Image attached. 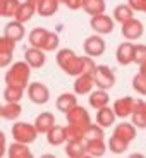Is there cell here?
Here are the masks:
<instances>
[{
  "mask_svg": "<svg viewBox=\"0 0 146 158\" xmlns=\"http://www.w3.org/2000/svg\"><path fill=\"white\" fill-rule=\"evenodd\" d=\"M29 77H31V67H29V64L26 60H17V62H12L9 65L7 74H5V84L26 89L29 84Z\"/></svg>",
  "mask_w": 146,
  "mask_h": 158,
  "instance_id": "1",
  "label": "cell"
},
{
  "mask_svg": "<svg viewBox=\"0 0 146 158\" xmlns=\"http://www.w3.org/2000/svg\"><path fill=\"white\" fill-rule=\"evenodd\" d=\"M10 134L14 138V141L19 143H26V144H31L38 139V129H36L35 124L29 122H16L10 129Z\"/></svg>",
  "mask_w": 146,
  "mask_h": 158,
  "instance_id": "2",
  "label": "cell"
},
{
  "mask_svg": "<svg viewBox=\"0 0 146 158\" xmlns=\"http://www.w3.org/2000/svg\"><path fill=\"white\" fill-rule=\"evenodd\" d=\"M95 84L100 89H112L115 86V74L108 65H96L93 71Z\"/></svg>",
  "mask_w": 146,
  "mask_h": 158,
  "instance_id": "3",
  "label": "cell"
},
{
  "mask_svg": "<svg viewBox=\"0 0 146 158\" xmlns=\"http://www.w3.org/2000/svg\"><path fill=\"white\" fill-rule=\"evenodd\" d=\"M65 118H67V124L77 126V127H81V129H84V131L93 124L91 122V117H90V112H88L84 107H81V105L72 107L71 110L65 114Z\"/></svg>",
  "mask_w": 146,
  "mask_h": 158,
  "instance_id": "4",
  "label": "cell"
},
{
  "mask_svg": "<svg viewBox=\"0 0 146 158\" xmlns=\"http://www.w3.org/2000/svg\"><path fill=\"white\" fill-rule=\"evenodd\" d=\"M26 95H28L29 102L35 103V105H45V103L50 100V89H48L43 83L35 81V83L28 84V88H26Z\"/></svg>",
  "mask_w": 146,
  "mask_h": 158,
  "instance_id": "5",
  "label": "cell"
},
{
  "mask_svg": "<svg viewBox=\"0 0 146 158\" xmlns=\"http://www.w3.org/2000/svg\"><path fill=\"white\" fill-rule=\"evenodd\" d=\"M83 50H84L86 55L96 59V57H100V55L105 53V50H107V43H105L103 36L96 33V35H91V36H88V38L84 40Z\"/></svg>",
  "mask_w": 146,
  "mask_h": 158,
  "instance_id": "6",
  "label": "cell"
},
{
  "mask_svg": "<svg viewBox=\"0 0 146 158\" xmlns=\"http://www.w3.org/2000/svg\"><path fill=\"white\" fill-rule=\"evenodd\" d=\"M90 26L91 29L98 35L105 36V35H110L115 28V19L112 16H107L105 12L103 14H98V16H93L90 21Z\"/></svg>",
  "mask_w": 146,
  "mask_h": 158,
  "instance_id": "7",
  "label": "cell"
},
{
  "mask_svg": "<svg viewBox=\"0 0 146 158\" xmlns=\"http://www.w3.org/2000/svg\"><path fill=\"white\" fill-rule=\"evenodd\" d=\"M136 103H138V100L132 98V96H122V98L115 100L112 108H114L115 115L119 118H126L129 115H132V112L136 110Z\"/></svg>",
  "mask_w": 146,
  "mask_h": 158,
  "instance_id": "8",
  "label": "cell"
},
{
  "mask_svg": "<svg viewBox=\"0 0 146 158\" xmlns=\"http://www.w3.org/2000/svg\"><path fill=\"white\" fill-rule=\"evenodd\" d=\"M16 41H12L7 36H0V67H9L14 59Z\"/></svg>",
  "mask_w": 146,
  "mask_h": 158,
  "instance_id": "9",
  "label": "cell"
},
{
  "mask_svg": "<svg viewBox=\"0 0 146 158\" xmlns=\"http://www.w3.org/2000/svg\"><path fill=\"white\" fill-rule=\"evenodd\" d=\"M95 77H93V72H84V74L76 76L74 81V93L76 95H90L93 88H95Z\"/></svg>",
  "mask_w": 146,
  "mask_h": 158,
  "instance_id": "10",
  "label": "cell"
},
{
  "mask_svg": "<svg viewBox=\"0 0 146 158\" xmlns=\"http://www.w3.org/2000/svg\"><path fill=\"white\" fill-rule=\"evenodd\" d=\"M47 52L43 48H38V47H29L26 48L24 52V60L29 64V67L31 69H41L47 62V55H45Z\"/></svg>",
  "mask_w": 146,
  "mask_h": 158,
  "instance_id": "11",
  "label": "cell"
},
{
  "mask_svg": "<svg viewBox=\"0 0 146 158\" xmlns=\"http://www.w3.org/2000/svg\"><path fill=\"white\" fill-rule=\"evenodd\" d=\"M143 33H144V26H143V23L139 19H136V17L126 21V23L122 24V36L126 40H129V41L139 40L143 36Z\"/></svg>",
  "mask_w": 146,
  "mask_h": 158,
  "instance_id": "12",
  "label": "cell"
},
{
  "mask_svg": "<svg viewBox=\"0 0 146 158\" xmlns=\"http://www.w3.org/2000/svg\"><path fill=\"white\" fill-rule=\"evenodd\" d=\"M115 60L120 65H129L131 62H134V43L124 41L119 45L115 50Z\"/></svg>",
  "mask_w": 146,
  "mask_h": 158,
  "instance_id": "13",
  "label": "cell"
},
{
  "mask_svg": "<svg viewBox=\"0 0 146 158\" xmlns=\"http://www.w3.org/2000/svg\"><path fill=\"white\" fill-rule=\"evenodd\" d=\"M4 35L7 36V38H10L12 41H16L17 43V41L24 40V36H26V26H24V23L14 19V21H10V23L5 24Z\"/></svg>",
  "mask_w": 146,
  "mask_h": 158,
  "instance_id": "14",
  "label": "cell"
},
{
  "mask_svg": "<svg viewBox=\"0 0 146 158\" xmlns=\"http://www.w3.org/2000/svg\"><path fill=\"white\" fill-rule=\"evenodd\" d=\"M108 103H110V95H108V89H93L90 93V107L98 110V108H103L107 107Z\"/></svg>",
  "mask_w": 146,
  "mask_h": 158,
  "instance_id": "15",
  "label": "cell"
},
{
  "mask_svg": "<svg viewBox=\"0 0 146 158\" xmlns=\"http://www.w3.org/2000/svg\"><path fill=\"white\" fill-rule=\"evenodd\" d=\"M115 117H117V115H115L114 108L107 105V107L98 108V110H96L95 120H96V124H98V126H102L103 129H107V127H112V126H114Z\"/></svg>",
  "mask_w": 146,
  "mask_h": 158,
  "instance_id": "16",
  "label": "cell"
},
{
  "mask_svg": "<svg viewBox=\"0 0 146 158\" xmlns=\"http://www.w3.org/2000/svg\"><path fill=\"white\" fill-rule=\"evenodd\" d=\"M35 126L40 134H47L48 131L55 126V115L52 114V112H41L35 118Z\"/></svg>",
  "mask_w": 146,
  "mask_h": 158,
  "instance_id": "17",
  "label": "cell"
},
{
  "mask_svg": "<svg viewBox=\"0 0 146 158\" xmlns=\"http://www.w3.org/2000/svg\"><path fill=\"white\" fill-rule=\"evenodd\" d=\"M112 134L119 136V138H124L131 143V141H134L136 136H138V127L132 122H120V124H117V127L114 129Z\"/></svg>",
  "mask_w": 146,
  "mask_h": 158,
  "instance_id": "18",
  "label": "cell"
},
{
  "mask_svg": "<svg viewBox=\"0 0 146 158\" xmlns=\"http://www.w3.org/2000/svg\"><path fill=\"white\" fill-rule=\"evenodd\" d=\"M76 105H77V95L76 93H62V95H59V98L55 102L57 110L62 112V114H67Z\"/></svg>",
  "mask_w": 146,
  "mask_h": 158,
  "instance_id": "19",
  "label": "cell"
},
{
  "mask_svg": "<svg viewBox=\"0 0 146 158\" xmlns=\"http://www.w3.org/2000/svg\"><path fill=\"white\" fill-rule=\"evenodd\" d=\"M108 150V144L103 139H86V153L90 156H103Z\"/></svg>",
  "mask_w": 146,
  "mask_h": 158,
  "instance_id": "20",
  "label": "cell"
},
{
  "mask_svg": "<svg viewBox=\"0 0 146 158\" xmlns=\"http://www.w3.org/2000/svg\"><path fill=\"white\" fill-rule=\"evenodd\" d=\"M7 155L10 158H33V153L26 143L14 141L10 146L7 148Z\"/></svg>",
  "mask_w": 146,
  "mask_h": 158,
  "instance_id": "21",
  "label": "cell"
},
{
  "mask_svg": "<svg viewBox=\"0 0 146 158\" xmlns=\"http://www.w3.org/2000/svg\"><path fill=\"white\" fill-rule=\"evenodd\" d=\"M65 129L62 126H53L50 131L47 132V143L50 146H60L62 143H65Z\"/></svg>",
  "mask_w": 146,
  "mask_h": 158,
  "instance_id": "22",
  "label": "cell"
},
{
  "mask_svg": "<svg viewBox=\"0 0 146 158\" xmlns=\"http://www.w3.org/2000/svg\"><path fill=\"white\" fill-rule=\"evenodd\" d=\"M35 14H38V12H36V7L24 0V2H21V5H19V9H17L14 19H17V21H21V23L26 24L28 21L33 19V16H35Z\"/></svg>",
  "mask_w": 146,
  "mask_h": 158,
  "instance_id": "23",
  "label": "cell"
},
{
  "mask_svg": "<svg viewBox=\"0 0 146 158\" xmlns=\"http://www.w3.org/2000/svg\"><path fill=\"white\" fill-rule=\"evenodd\" d=\"M65 155L71 158L86 156V143L84 141H67L65 143Z\"/></svg>",
  "mask_w": 146,
  "mask_h": 158,
  "instance_id": "24",
  "label": "cell"
},
{
  "mask_svg": "<svg viewBox=\"0 0 146 158\" xmlns=\"http://www.w3.org/2000/svg\"><path fill=\"white\" fill-rule=\"evenodd\" d=\"M23 114L21 102H5L4 110H2V118L5 120H17Z\"/></svg>",
  "mask_w": 146,
  "mask_h": 158,
  "instance_id": "25",
  "label": "cell"
},
{
  "mask_svg": "<svg viewBox=\"0 0 146 158\" xmlns=\"http://www.w3.org/2000/svg\"><path fill=\"white\" fill-rule=\"evenodd\" d=\"M60 2L59 0H41L36 7V12H38L41 17H52L55 16V12L59 10Z\"/></svg>",
  "mask_w": 146,
  "mask_h": 158,
  "instance_id": "26",
  "label": "cell"
},
{
  "mask_svg": "<svg viewBox=\"0 0 146 158\" xmlns=\"http://www.w3.org/2000/svg\"><path fill=\"white\" fill-rule=\"evenodd\" d=\"M134 9L131 7L129 4H120V5H117V7L114 9V19L117 21V23H120V24H124L126 21H129V19H132L134 17Z\"/></svg>",
  "mask_w": 146,
  "mask_h": 158,
  "instance_id": "27",
  "label": "cell"
},
{
  "mask_svg": "<svg viewBox=\"0 0 146 158\" xmlns=\"http://www.w3.org/2000/svg\"><path fill=\"white\" fill-rule=\"evenodd\" d=\"M83 10L86 12L88 16H98V14H103L107 10V4L105 0H84Z\"/></svg>",
  "mask_w": 146,
  "mask_h": 158,
  "instance_id": "28",
  "label": "cell"
},
{
  "mask_svg": "<svg viewBox=\"0 0 146 158\" xmlns=\"http://www.w3.org/2000/svg\"><path fill=\"white\" fill-rule=\"evenodd\" d=\"M107 144H108V150L114 155H122V153H126L127 148H129V141H127V139L119 138V136H115V134L110 136Z\"/></svg>",
  "mask_w": 146,
  "mask_h": 158,
  "instance_id": "29",
  "label": "cell"
},
{
  "mask_svg": "<svg viewBox=\"0 0 146 158\" xmlns=\"http://www.w3.org/2000/svg\"><path fill=\"white\" fill-rule=\"evenodd\" d=\"M47 35H48V29H45V28H35L33 31H29V35H28L29 45H31V47L43 48L45 40H47Z\"/></svg>",
  "mask_w": 146,
  "mask_h": 158,
  "instance_id": "30",
  "label": "cell"
},
{
  "mask_svg": "<svg viewBox=\"0 0 146 158\" xmlns=\"http://www.w3.org/2000/svg\"><path fill=\"white\" fill-rule=\"evenodd\" d=\"M143 102H144V100H138L136 110L131 115V122L134 124L138 129H146V112L143 110Z\"/></svg>",
  "mask_w": 146,
  "mask_h": 158,
  "instance_id": "31",
  "label": "cell"
},
{
  "mask_svg": "<svg viewBox=\"0 0 146 158\" xmlns=\"http://www.w3.org/2000/svg\"><path fill=\"white\" fill-rule=\"evenodd\" d=\"M74 55H76V53L71 50V48H62V50H59V52H57V55H55L57 65L64 71V69L67 67V64L74 59Z\"/></svg>",
  "mask_w": 146,
  "mask_h": 158,
  "instance_id": "32",
  "label": "cell"
},
{
  "mask_svg": "<svg viewBox=\"0 0 146 158\" xmlns=\"http://www.w3.org/2000/svg\"><path fill=\"white\" fill-rule=\"evenodd\" d=\"M64 129H65V139L67 141H84V129L72 126V124H67Z\"/></svg>",
  "mask_w": 146,
  "mask_h": 158,
  "instance_id": "33",
  "label": "cell"
},
{
  "mask_svg": "<svg viewBox=\"0 0 146 158\" xmlns=\"http://www.w3.org/2000/svg\"><path fill=\"white\" fill-rule=\"evenodd\" d=\"M24 96V89L17 86H5L4 89V100L5 102H21Z\"/></svg>",
  "mask_w": 146,
  "mask_h": 158,
  "instance_id": "34",
  "label": "cell"
},
{
  "mask_svg": "<svg viewBox=\"0 0 146 158\" xmlns=\"http://www.w3.org/2000/svg\"><path fill=\"white\" fill-rule=\"evenodd\" d=\"M132 88H134L136 93L146 96V74H143V72L138 71V74L132 77Z\"/></svg>",
  "mask_w": 146,
  "mask_h": 158,
  "instance_id": "35",
  "label": "cell"
},
{
  "mask_svg": "<svg viewBox=\"0 0 146 158\" xmlns=\"http://www.w3.org/2000/svg\"><path fill=\"white\" fill-rule=\"evenodd\" d=\"M59 43H60L59 35L53 33V31H48L47 40H45V45H43V50L45 52H55V50H59Z\"/></svg>",
  "mask_w": 146,
  "mask_h": 158,
  "instance_id": "36",
  "label": "cell"
},
{
  "mask_svg": "<svg viewBox=\"0 0 146 158\" xmlns=\"http://www.w3.org/2000/svg\"><path fill=\"white\" fill-rule=\"evenodd\" d=\"M103 127L98 124H91L86 131H84V141L86 139H103Z\"/></svg>",
  "mask_w": 146,
  "mask_h": 158,
  "instance_id": "37",
  "label": "cell"
},
{
  "mask_svg": "<svg viewBox=\"0 0 146 158\" xmlns=\"http://www.w3.org/2000/svg\"><path fill=\"white\" fill-rule=\"evenodd\" d=\"M21 2L19 0H5V14L4 17H14L17 9H19Z\"/></svg>",
  "mask_w": 146,
  "mask_h": 158,
  "instance_id": "38",
  "label": "cell"
},
{
  "mask_svg": "<svg viewBox=\"0 0 146 158\" xmlns=\"http://www.w3.org/2000/svg\"><path fill=\"white\" fill-rule=\"evenodd\" d=\"M146 60V45L143 43H138L134 45V64H141Z\"/></svg>",
  "mask_w": 146,
  "mask_h": 158,
  "instance_id": "39",
  "label": "cell"
},
{
  "mask_svg": "<svg viewBox=\"0 0 146 158\" xmlns=\"http://www.w3.org/2000/svg\"><path fill=\"white\" fill-rule=\"evenodd\" d=\"M65 7L71 9V10H79V9H83L84 5V0H65Z\"/></svg>",
  "mask_w": 146,
  "mask_h": 158,
  "instance_id": "40",
  "label": "cell"
},
{
  "mask_svg": "<svg viewBox=\"0 0 146 158\" xmlns=\"http://www.w3.org/2000/svg\"><path fill=\"white\" fill-rule=\"evenodd\" d=\"M7 153V141H5V134L4 131H0V158Z\"/></svg>",
  "mask_w": 146,
  "mask_h": 158,
  "instance_id": "41",
  "label": "cell"
},
{
  "mask_svg": "<svg viewBox=\"0 0 146 158\" xmlns=\"http://www.w3.org/2000/svg\"><path fill=\"white\" fill-rule=\"evenodd\" d=\"M127 4H129L131 7L134 9L136 12H141V9H143V4H144V0H127Z\"/></svg>",
  "mask_w": 146,
  "mask_h": 158,
  "instance_id": "42",
  "label": "cell"
},
{
  "mask_svg": "<svg viewBox=\"0 0 146 158\" xmlns=\"http://www.w3.org/2000/svg\"><path fill=\"white\" fill-rule=\"evenodd\" d=\"M5 14V0H0V17H4Z\"/></svg>",
  "mask_w": 146,
  "mask_h": 158,
  "instance_id": "43",
  "label": "cell"
},
{
  "mask_svg": "<svg viewBox=\"0 0 146 158\" xmlns=\"http://www.w3.org/2000/svg\"><path fill=\"white\" fill-rule=\"evenodd\" d=\"M139 72L146 74V60H144V62H141V64H139Z\"/></svg>",
  "mask_w": 146,
  "mask_h": 158,
  "instance_id": "44",
  "label": "cell"
},
{
  "mask_svg": "<svg viewBox=\"0 0 146 158\" xmlns=\"http://www.w3.org/2000/svg\"><path fill=\"white\" fill-rule=\"evenodd\" d=\"M26 2H29L31 5H35V7H38V4L41 2V0H26Z\"/></svg>",
  "mask_w": 146,
  "mask_h": 158,
  "instance_id": "45",
  "label": "cell"
},
{
  "mask_svg": "<svg viewBox=\"0 0 146 158\" xmlns=\"http://www.w3.org/2000/svg\"><path fill=\"white\" fill-rule=\"evenodd\" d=\"M141 12H144V14H146V0H144V4H143V9H141Z\"/></svg>",
  "mask_w": 146,
  "mask_h": 158,
  "instance_id": "46",
  "label": "cell"
},
{
  "mask_svg": "<svg viewBox=\"0 0 146 158\" xmlns=\"http://www.w3.org/2000/svg\"><path fill=\"white\" fill-rule=\"evenodd\" d=\"M2 110H4V105H0V118H2Z\"/></svg>",
  "mask_w": 146,
  "mask_h": 158,
  "instance_id": "47",
  "label": "cell"
},
{
  "mask_svg": "<svg viewBox=\"0 0 146 158\" xmlns=\"http://www.w3.org/2000/svg\"><path fill=\"white\" fill-rule=\"evenodd\" d=\"M143 110L146 112V102H143Z\"/></svg>",
  "mask_w": 146,
  "mask_h": 158,
  "instance_id": "48",
  "label": "cell"
},
{
  "mask_svg": "<svg viewBox=\"0 0 146 158\" xmlns=\"http://www.w3.org/2000/svg\"><path fill=\"white\" fill-rule=\"evenodd\" d=\"M59 2H60V4H65V0H59Z\"/></svg>",
  "mask_w": 146,
  "mask_h": 158,
  "instance_id": "49",
  "label": "cell"
}]
</instances>
